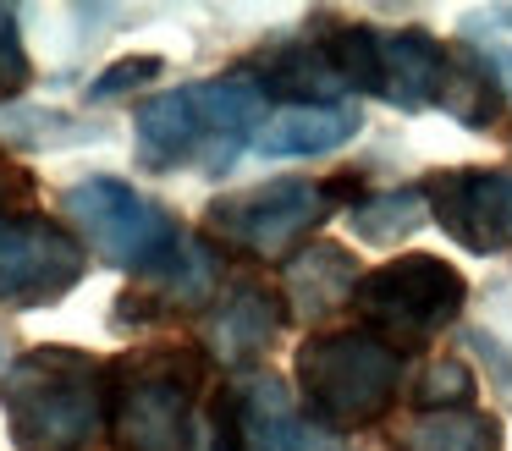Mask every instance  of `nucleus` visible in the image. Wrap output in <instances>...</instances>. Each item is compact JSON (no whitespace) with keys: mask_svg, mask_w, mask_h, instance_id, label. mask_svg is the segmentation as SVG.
<instances>
[{"mask_svg":"<svg viewBox=\"0 0 512 451\" xmlns=\"http://www.w3.org/2000/svg\"><path fill=\"white\" fill-rule=\"evenodd\" d=\"M12 187H28V176L17 171L6 154H0V220H12V215H6V198H12Z\"/></svg>","mask_w":512,"mask_h":451,"instance_id":"5701e85b","label":"nucleus"},{"mask_svg":"<svg viewBox=\"0 0 512 451\" xmlns=\"http://www.w3.org/2000/svg\"><path fill=\"white\" fill-rule=\"evenodd\" d=\"M391 451H507V440H501V418L485 407H430L408 418Z\"/></svg>","mask_w":512,"mask_h":451,"instance_id":"dca6fc26","label":"nucleus"},{"mask_svg":"<svg viewBox=\"0 0 512 451\" xmlns=\"http://www.w3.org/2000/svg\"><path fill=\"white\" fill-rule=\"evenodd\" d=\"M501 374H507V385H512V363H501ZM512 396V391H507Z\"/></svg>","mask_w":512,"mask_h":451,"instance_id":"393cba45","label":"nucleus"},{"mask_svg":"<svg viewBox=\"0 0 512 451\" xmlns=\"http://www.w3.org/2000/svg\"><path fill=\"white\" fill-rule=\"evenodd\" d=\"M419 402H424V413L430 407H474V374H468V363L441 358L419 380Z\"/></svg>","mask_w":512,"mask_h":451,"instance_id":"aec40b11","label":"nucleus"},{"mask_svg":"<svg viewBox=\"0 0 512 451\" xmlns=\"http://www.w3.org/2000/svg\"><path fill=\"white\" fill-rule=\"evenodd\" d=\"M364 182L358 176H331V182H309V176H276L259 187H237L221 193L204 209V231L221 248L243 253L254 264H292L314 242V231L336 215V209L364 204Z\"/></svg>","mask_w":512,"mask_h":451,"instance_id":"39448f33","label":"nucleus"},{"mask_svg":"<svg viewBox=\"0 0 512 451\" xmlns=\"http://www.w3.org/2000/svg\"><path fill=\"white\" fill-rule=\"evenodd\" d=\"M265 94L243 72L182 83L138 99L133 138L144 171H199L221 176L265 127Z\"/></svg>","mask_w":512,"mask_h":451,"instance_id":"f03ea898","label":"nucleus"},{"mask_svg":"<svg viewBox=\"0 0 512 451\" xmlns=\"http://www.w3.org/2000/svg\"><path fill=\"white\" fill-rule=\"evenodd\" d=\"M237 72H243L265 99H281V110L342 105V94H347V83H342V72H336L331 50L320 44V33H303V39L270 44V50L248 55Z\"/></svg>","mask_w":512,"mask_h":451,"instance_id":"ddd939ff","label":"nucleus"},{"mask_svg":"<svg viewBox=\"0 0 512 451\" xmlns=\"http://www.w3.org/2000/svg\"><path fill=\"white\" fill-rule=\"evenodd\" d=\"M226 286V248L215 237H199V231H188V237L177 242V248L166 253L160 264H149L144 275H133V286H127L122 297H116V325H171V319H204V308L221 297Z\"/></svg>","mask_w":512,"mask_h":451,"instance_id":"9d476101","label":"nucleus"},{"mask_svg":"<svg viewBox=\"0 0 512 451\" xmlns=\"http://www.w3.org/2000/svg\"><path fill=\"white\" fill-rule=\"evenodd\" d=\"M358 281H364V270L342 242H309L292 264H281L287 308H303V314H331V308L353 303Z\"/></svg>","mask_w":512,"mask_h":451,"instance_id":"2eb2a0df","label":"nucleus"},{"mask_svg":"<svg viewBox=\"0 0 512 451\" xmlns=\"http://www.w3.org/2000/svg\"><path fill=\"white\" fill-rule=\"evenodd\" d=\"M402 374H408V358L364 325L314 330L292 358L303 413L314 424H325L331 435L380 424L402 396Z\"/></svg>","mask_w":512,"mask_h":451,"instance_id":"20e7f679","label":"nucleus"},{"mask_svg":"<svg viewBox=\"0 0 512 451\" xmlns=\"http://www.w3.org/2000/svg\"><path fill=\"white\" fill-rule=\"evenodd\" d=\"M160 72H166V61H160V55H127V61L105 66V72L94 77V83H89V99H94V105H105V99H122V94H133V88L155 83Z\"/></svg>","mask_w":512,"mask_h":451,"instance_id":"412c9836","label":"nucleus"},{"mask_svg":"<svg viewBox=\"0 0 512 451\" xmlns=\"http://www.w3.org/2000/svg\"><path fill=\"white\" fill-rule=\"evenodd\" d=\"M12 22H17V11H12V6H0V33L12 28Z\"/></svg>","mask_w":512,"mask_h":451,"instance_id":"b1692460","label":"nucleus"},{"mask_svg":"<svg viewBox=\"0 0 512 451\" xmlns=\"http://www.w3.org/2000/svg\"><path fill=\"white\" fill-rule=\"evenodd\" d=\"M287 319H292V308H287V292H281V286L259 281V275H232V281L221 286V297L204 308V319H199L204 341L199 347L210 352V363H221V369L254 374V363L276 347Z\"/></svg>","mask_w":512,"mask_h":451,"instance_id":"f8f14e48","label":"nucleus"},{"mask_svg":"<svg viewBox=\"0 0 512 451\" xmlns=\"http://www.w3.org/2000/svg\"><path fill=\"white\" fill-rule=\"evenodd\" d=\"M353 231L375 248H397L408 231H419L430 220V204H424V187H391V193H369L364 204L347 209Z\"/></svg>","mask_w":512,"mask_h":451,"instance_id":"a211bd4d","label":"nucleus"},{"mask_svg":"<svg viewBox=\"0 0 512 451\" xmlns=\"http://www.w3.org/2000/svg\"><path fill=\"white\" fill-rule=\"evenodd\" d=\"M501 105H507V83H501L496 72H490L485 61H479L474 50H463V44H452V83H446V99L441 110L457 121V127H496Z\"/></svg>","mask_w":512,"mask_h":451,"instance_id":"f3484780","label":"nucleus"},{"mask_svg":"<svg viewBox=\"0 0 512 451\" xmlns=\"http://www.w3.org/2000/svg\"><path fill=\"white\" fill-rule=\"evenodd\" d=\"M89 275V248L67 220L12 215L0 220V308H56Z\"/></svg>","mask_w":512,"mask_h":451,"instance_id":"1a4fd4ad","label":"nucleus"},{"mask_svg":"<svg viewBox=\"0 0 512 451\" xmlns=\"http://www.w3.org/2000/svg\"><path fill=\"white\" fill-rule=\"evenodd\" d=\"M210 451H342L276 374H243L210 402Z\"/></svg>","mask_w":512,"mask_h":451,"instance_id":"6e6552de","label":"nucleus"},{"mask_svg":"<svg viewBox=\"0 0 512 451\" xmlns=\"http://www.w3.org/2000/svg\"><path fill=\"white\" fill-rule=\"evenodd\" d=\"M0 413L17 451H100L111 440V358L67 341L17 352L0 369Z\"/></svg>","mask_w":512,"mask_h":451,"instance_id":"f257e3e1","label":"nucleus"},{"mask_svg":"<svg viewBox=\"0 0 512 451\" xmlns=\"http://www.w3.org/2000/svg\"><path fill=\"white\" fill-rule=\"evenodd\" d=\"M61 215L67 226L83 237V248L94 259L116 264V270H133L144 275L149 264H160L188 226H177L166 204H155L149 193H138L133 182L122 176H89V182H72L61 193Z\"/></svg>","mask_w":512,"mask_h":451,"instance_id":"0eeeda50","label":"nucleus"},{"mask_svg":"<svg viewBox=\"0 0 512 451\" xmlns=\"http://www.w3.org/2000/svg\"><path fill=\"white\" fill-rule=\"evenodd\" d=\"M463 303H468L463 270L452 259H435V253H397V259L364 270V281L353 292L358 325L375 330L402 358L424 352L441 330H452Z\"/></svg>","mask_w":512,"mask_h":451,"instance_id":"423d86ee","label":"nucleus"},{"mask_svg":"<svg viewBox=\"0 0 512 451\" xmlns=\"http://www.w3.org/2000/svg\"><path fill=\"white\" fill-rule=\"evenodd\" d=\"M424 204L430 220L457 248L496 259L512 253V171L507 165H452V171L424 176Z\"/></svg>","mask_w":512,"mask_h":451,"instance_id":"9b49d317","label":"nucleus"},{"mask_svg":"<svg viewBox=\"0 0 512 451\" xmlns=\"http://www.w3.org/2000/svg\"><path fill=\"white\" fill-rule=\"evenodd\" d=\"M364 116L353 105H298V110H276L259 127L254 149L270 160H314V154H336L342 143L358 138Z\"/></svg>","mask_w":512,"mask_h":451,"instance_id":"4468645a","label":"nucleus"},{"mask_svg":"<svg viewBox=\"0 0 512 451\" xmlns=\"http://www.w3.org/2000/svg\"><path fill=\"white\" fill-rule=\"evenodd\" d=\"M28 83H34V61H28L23 33H17V22H12V28L0 33V105H6V99H17Z\"/></svg>","mask_w":512,"mask_h":451,"instance_id":"4be33fe9","label":"nucleus"},{"mask_svg":"<svg viewBox=\"0 0 512 451\" xmlns=\"http://www.w3.org/2000/svg\"><path fill=\"white\" fill-rule=\"evenodd\" d=\"M463 50H474L490 72L512 77V6H479L463 17Z\"/></svg>","mask_w":512,"mask_h":451,"instance_id":"6ab92c4d","label":"nucleus"},{"mask_svg":"<svg viewBox=\"0 0 512 451\" xmlns=\"http://www.w3.org/2000/svg\"><path fill=\"white\" fill-rule=\"evenodd\" d=\"M210 374L204 347H133L111 358V440L122 451H193Z\"/></svg>","mask_w":512,"mask_h":451,"instance_id":"7ed1b4c3","label":"nucleus"}]
</instances>
